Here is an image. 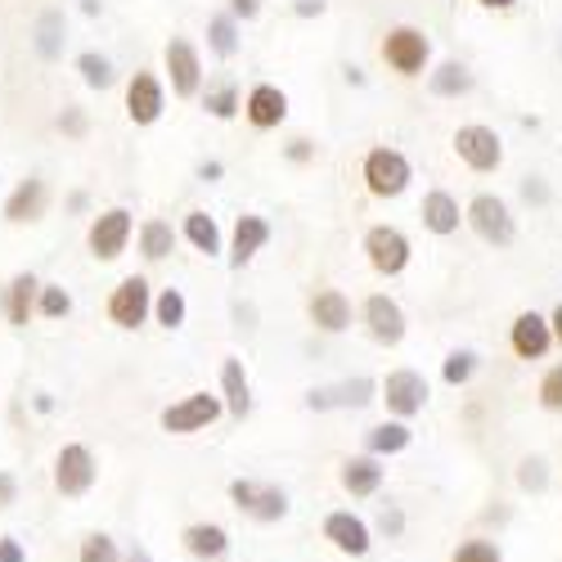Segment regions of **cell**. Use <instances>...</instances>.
I'll use <instances>...</instances> for the list:
<instances>
[{"label":"cell","mask_w":562,"mask_h":562,"mask_svg":"<svg viewBox=\"0 0 562 562\" xmlns=\"http://www.w3.org/2000/svg\"><path fill=\"white\" fill-rule=\"evenodd\" d=\"M95 482H100V459H95V450L81 446V441H68V446L55 454V491H59L64 499H81Z\"/></svg>","instance_id":"cell-1"},{"label":"cell","mask_w":562,"mask_h":562,"mask_svg":"<svg viewBox=\"0 0 562 562\" xmlns=\"http://www.w3.org/2000/svg\"><path fill=\"white\" fill-rule=\"evenodd\" d=\"M221 414H225L221 396H212V392H190L184 401L167 405V409H162V418H158V424H162V432H171V437H194V432L212 428Z\"/></svg>","instance_id":"cell-2"},{"label":"cell","mask_w":562,"mask_h":562,"mask_svg":"<svg viewBox=\"0 0 562 562\" xmlns=\"http://www.w3.org/2000/svg\"><path fill=\"white\" fill-rule=\"evenodd\" d=\"M162 64H167V81L176 100H194L203 90V55L190 36H171L162 50Z\"/></svg>","instance_id":"cell-3"},{"label":"cell","mask_w":562,"mask_h":562,"mask_svg":"<svg viewBox=\"0 0 562 562\" xmlns=\"http://www.w3.org/2000/svg\"><path fill=\"white\" fill-rule=\"evenodd\" d=\"M131 234H135V216L126 207H104L86 229V248L95 261H117L131 244Z\"/></svg>","instance_id":"cell-4"},{"label":"cell","mask_w":562,"mask_h":562,"mask_svg":"<svg viewBox=\"0 0 562 562\" xmlns=\"http://www.w3.org/2000/svg\"><path fill=\"white\" fill-rule=\"evenodd\" d=\"M154 311V284L145 274H126L122 284L109 293V319L117 329H139Z\"/></svg>","instance_id":"cell-5"},{"label":"cell","mask_w":562,"mask_h":562,"mask_svg":"<svg viewBox=\"0 0 562 562\" xmlns=\"http://www.w3.org/2000/svg\"><path fill=\"white\" fill-rule=\"evenodd\" d=\"M229 499H234V508L248 513V518H257V522H279L289 513V495L284 491L248 482V477H234L229 482Z\"/></svg>","instance_id":"cell-6"},{"label":"cell","mask_w":562,"mask_h":562,"mask_svg":"<svg viewBox=\"0 0 562 562\" xmlns=\"http://www.w3.org/2000/svg\"><path fill=\"white\" fill-rule=\"evenodd\" d=\"M162 113H167V90H162L158 72H149V68L131 72V81H126V117L135 126H154Z\"/></svg>","instance_id":"cell-7"},{"label":"cell","mask_w":562,"mask_h":562,"mask_svg":"<svg viewBox=\"0 0 562 562\" xmlns=\"http://www.w3.org/2000/svg\"><path fill=\"white\" fill-rule=\"evenodd\" d=\"M364 184H369L373 199H396V194H405V184H409V162H405V154H396V149H373V154L364 158Z\"/></svg>","instance_id":"cell-8"},{"label":"cell","mask_w":562,"mask_h":562,"mask_svg":"<svg viewBox=\"0 0 562 562\" xmlns=\"http://www.w3.org/2000/svg\"><path fill=\"white\" fill-rule=\"evenodd\" d=\"M50 180L45 176H23L14 190H10V199H5V221L10 225H36V221H45V212H50Z\"/></svg>","instance_id":"cell-9"},{"label":"cell","mask_w":562,"mask_h":562,"mask_svg":"<svg viewBox=\"0 0 562 562\" xmlns=\"http://www.w3.org/2000/svg\"><path fill=\"white\" fill-rule=\"evenodd\" d=\"M379 392H383V401H387V409H392L396 418H414L418 409L428 405V379H424V373H414V369L387 373Z\"/></svg>","instance_id":"cell-10"},{"label":"cell","mask_w":562,"mask_h":562,"mask_svg":"<svg viewBox=\"0 0 562 562\" xmlns=\"http://www.w3.org/2000/svg\"><path fill=\"white\" fill-rule=\"evenodd\" d=\"M364 252H369V266L379 274H401L409 266V239L392 225H373L364 234Z\"/></svg>","instance_id":"cell-11"},{"label":"cell","mask_w":562,"mask_h":562,"mask_svg":"<svg viewBox=\"0 0 562 562\" xmlns=\"http://www.w3.org/2000/svg\"><path fill=\"white\" fill-rule=\"evenodd\" d=\"M36 289H41V279L32 270L10 274V284L0 289V315H5L10 329H27L36 319Z\"/></svg>","instance_id":"cell-12"},{"label":"cell","mask_w":562,"mask_h":562,"mask_svg":"<svg viewBox=\"0 0 562 562\" xmlns=\"http://www.w3.org/2000/svg\"><path fill=\"white\" fill-rule=\"evenodd\" d=\"M428 36L418 32V27H396V32H387V41H383V59L401 72V77H414V72H424V64H428Z\"/></svg>","instance_id":"cell-13"},{"label":"cell","mask_w":562,"mask_h":562,"mask_svg":"<svg viewBox=\"0 0 562 562\" xmlns=\"http://www.w3.org/2000/svg\"><path fill=\"white\" fill-rule=\"evenodd\" d=\"M454 154L473 167V171H495L504 149H499V135L491 126H459L454 135Z\"/></svg>","instance_id":"cell-14"},{"label":"cell","mask_w":562,"mask_h":562,"mask_svg":"<svg viewBox=\"0 0 562 562\" xmlns=\"http://www.w3.org/2000/svg\"><path fill=\"white\" fill-rule=\"evenodd\" d=\"M468 221H473V229L482 234L486 244H495V248L513 244V216H508V207L495 194H477L473 207H468Z\"/></svg>","instance_id":"cell-15"},{"label":"cell","mask_w":562,"mask_h":562,"mask_svg":"<svg viewBox=\"0 0 562 562\" xmlns=\"http://www.w3.org/2000/svg\"><path fill=\"white\" fill-rule=\"evenodd\" d=\"M364 324H369V334L373 342H383V347H396L405 338V311L387 297V293H373L364 302Z\"/></svg>","instance_id":"cell-16"},{"label":"cell","mask_w":562,"mask_h":562,"mask_svg":"<svg viewBox=\"0 0 562 562\" xmlns=\"http://www.w3.org/2000/svg\"><path fill=\"white\" fill-rule=\"evenodd\" d=\"M270 244V221L266 216H239V221H234V239H229V266L234 270H244L261 248Z\"/></svg>","instance_id":"cell-17"},{"label":"cell","mask_w":562,"mask_h":562,"mask_svg":"<svg viewBox=\"0 0 562 562\" xmlns=\"http://www.w3.org/2000/svg\"><path fill=\"white\" fill-rule=\"evenodd\" d=\"M244 113H248V122L257 126V131H274L279 122L289 117V95L279 86H252L248 90V100H244Z\"/></svg>","instance_id":"cell-18"},{"label":"cell","mask_w":562,"mask_h":562,"mask_svg":"<svg viewBox=\"0 0 562 562\" xmlns=\"http://www.w3.org/2000/svg\"><path fill=\"white\" fill-rule=\"evenodd\" d=\"M324 540L351 558L369 553V527L356 518V513H329V518H324Z\"/></svg>","instance_id":"cell-19"},{"label":"cell","mask_w":562,"mask_h":562,"mask_svg":"<svg viewBox=\"0 0 562 562\" xmlns=\"http://www.w3.org/2000/svg\"><path fill=\"white\" fill-rule=\"evenodd\" d=\"M553 334H549V319L536 315V311H522L518 319H513V351H518L522 360H540L549 351Z\"/></svg>","instance_id":"cell-20"},{"label":"cell","mask_w":562,"mask_h":562,"mask_svg":"<svg viewBox=\"0 0 562 562\" xmlns=\"http://www.w3.org/2000/svg\"><path fill=\"white\" fill-rule=\"evenodd\" d=\"M306 311H311V319H315V329H324V334L351 329V302H347L338 289H319Z\"/></svg>","instance_id":"cell-21"},{"label":"cell","mask_w":562,"mask_h":562,"mask_svg":"<svg viewBox=\"0 0 562 562\" xmlns=\"http://www.w3.org/2000/svg\"><path fill=\"white\" fill-rule=\"evenodd\" d=\"M221 405H225L234 418H248V409H252V387H248L244 360H234V356L221 364Z\"/></svg>","instance_id":"cell-22"},{"label":"cell","mask_w":562,"mask_h":562,"mask_svg":"<svg viewBox=\"0 0 562 562\" xmlns=\"http://www.w3.org/2000/svg\"><path fill=\"white\" fill-rule=\"evenodd\" d=\"M68 27H64V14L59 10H45L41 19H36V27H32V45H36V59H45V64H55V59H64V36Z\"/></svg>","instance_id":"cell-23"},{"label":"cell","mask_w":562,"mask_h":562,"mask_svg":"<svg viewBox=\"0 0 562 562\" xmlns=\"http://www.w3.org/2000/svg\"><path fill=\"white\" fill-rule=\"evenodd\" d=\"M135 239H139V257H145V261H167L171 252H176V239H180V234L171 229V221H145V225H139V234H135Z\"/></svg>","instance_id":"cell-24"},{"label":"cell","mask_w":562,"mask_h":562,"mask_svg":"<svg viewBox=\"0 0 562 562\" xmlns=\"http://www.w3.org/2000/svg\"><path fill=\"white\" fill-rule=\"evenodd\" d=\"M180 540H184V549H190L194 558H225V549H229V536H225V527H216V522L184 527Z\"/></svg>","instance_id":"cell-25"},{"label":"cell","mask_w":562,"mask_h":562,"mask_svg":"<svg viewBox=\"0 0 562 562\" xmlns=\"http://www.w3.org/2000/svg\"><path fill=\"white\" fill-rule=\"evenodd\" d=\"M383 486V463L379 459H347L342 463V491L347 495H373Z\"/></svg>","instance_id":"cell-26"},{"label":"cell","mask_w":562,"mask_h":562,"mask_svg":"<svg viewBox=\"0 0 562 562\" xmlns=\"http://www.w3.org/2000/svg\"><path fill=\"white\" fill-rule=\"evenodd\" d=\"M180 234H184V239H190L203 257H216V252H221V225H216L207 212H184Z\"/></svg>","instance_id":"cell-27"},{"label":"cell","mask_w":562,"mask_h":562,"mask_svg":"<svg viewBox=\"0 0 562 562\" xmlns=\"http://www.w3.org/2000/svg\"><path fill=\"white\" fill-rule=\"evenodd\" d=\"M424 225H428L432 234H454V229H459V203H454L446 190H432V194L424 199Z\"/></svg>","instance_id":"cell-28"},{"label":"cell","mask_w":562,"mask_h":562,"mask_svg":"<svg viewBox=\"0 0 562 562\" xmlns=\"http://www.w3.org/2000/svg\"><path fill=\"white\" fill-rule=\"evenodd\" d=\"M207 50H212L216 59H234V50H239V19L212 14V19H207Z\"/></svg>","instance_id":"cell-29"},{"label":"cell","mask_w":562,"mask_h":562,"mask_svg":"<svg viewBox=\"0 0 562 562\" xmlns=\"http://www.w3.org/2000/svg\"><path fill=\"white\" fill-rule=\"evenodd\" d=\"M72 68L81 72V81H86L90 90H109V86L117 81V68H113V59H109V55H100V50H81Z\"/></svg>","instance_id":"cell-30"},{"label":"cell","mask_w":562,"mask_h":562,"mask_svg":"<svg viewBox=\"0 0 562 562\" xmlns=\"http://www.w3.org/2000/svg\"><path fill=\"white\" fill-rule=\"evenodd\" d=\"M373 387L369 379H356V383H347V387H338V392H311V409H329V405H369L373 401Z\"/></svg>","instance_id":"cell-31"},{"label":"cell","mask_w":562,"mask_h":562,"mask_svg":"<svg viewBox=\"0 0 562 562\" xmlns=\"http://www.w3.org/2000/svg\"><path fill=\"white\" fill-rule=\"evenodd\" d=\"M167 334H176L180 324H184V315H190V302H184V293L180 289H162L158 297H154V311H149Z\"/></svg>","instance_id":"cell-32"},{"label":"cell","mask_w":562,"mask_h":562,"mask_svg":"<svg viewBox=\"0 0 562 562\" xmlns=\"http://www.w3.org/2000/svg\"><path fill=\"white\" fill-rule=\"evenodd\" d=\"M203 109L216 117V122H229V117H239L244 100H239V86L234 81H221V86H207V95H203Z\"/></svg>","instance_id":"cell-33"},{"label":"cell","mask_w":562,"mask_h":562,"mask_svg":"<svg viewBox=\"0 0 562 562\" xmlns=\"http://www.w3.org/2000/svg\"><path fill=\"white\" fill-rule=\"evenodd\" d=\"M36 315L41 319H68L72 315V293L64 289V284H41L36 289Z\"/></svg>","instance_id":"cell-34"},{"label":"cell","mask_w":562,"mask_h":562,"mask_svg":"<svg viewBox=\"0 0 562 562\" xmlns=\"http://www.w3.org/2000/svg\"><path fill=\"white\" fill-rule=\"evenodd\" d=\"M364 441H369L373 454H396V450L409 446V428H405V418H392V424H379V428H373Z\"/></svg>","instance_id":"cell-35"},{"label":"cell","mask_w":562,"mask_h":562,"mask_svg":"<svg viewBox=\"0 0 562 562\" xmlns=\"http://www.w3.org/2000/svg\"><path fill=\"white\" fill-rule=\"evenodd\" d=\"M77 562H122V549L109 531H90L77 549Z\"/></svg>","instance_id":"cell-36"},{"label":"cell","mask_w":562,"mask_h":562,"mask_svg":"<svg viewBox=\"0 0 562 562\" xmlns=\"http://www.w3.org/2000/svg\"><path fill=\"white\" fill-rule=\"evenodd\" d=\"M432 90L450 100V95H463V90H473V77H468L463 64H441V68L432 72Z\"/></svg>","instance_id":"cell-37"},{"label":"cell","mask_w":562,"mask_h":562,"mask_svg":"<svg viewBox=\"0 0 562 562\" xmlns=\"http://www.w3.org/2000/svg\"><path fill=\"white\" fill-rule=\"evenodd\" d=\"M473 369H477V356H473V351H454V356L446 360V383H450V387L468 383V379H473Z\"/></svg>","instance_id":"cell-38"},{"label":"cell","mask_w":562,"mask_h":562,"mask_svg":"<svg viewBox=\"0 0 562 562\" xmlns=\"http://www.w3.org/2000/svg\"><path fill=\"white\" fill-rule=\"evenodd\" d=\"M450 562H499V549H495L491 540H468V544L454 549Z\"/></svg>","instance_id":"cell-39"},{"label":"cell","mask_w":562,"mask_h":562,"mask_svg":"<svg viewBox=\"0 0 562 562\" xmlns=\"http://www.w3.org/2000/svg\"><path fill=\"white\" fill-rule=\"evenodd\" d=\"M59 131H64L68 139H86V131H90V117H86V109L68 104V109L59 113Z\"/></svg>","instance_id":"cell-40"},{"label":"cell","mask_w":562,"mask_h":562,"mask_svg":"<svg viewBox=\"0 0 562 562\" xmlns=\"http://www.w3.org/2000/svg\"><path fill=\"white\" fill-rule=\"evenodd\" d=\"M540 405L544 409H562V364L549 369L544 379H540Z\"/></svg>","instance_id":"cell-41"},{"label":"cell","mask_w":562,"mask_h":562,"mask_svg":"<svg viewBox=\"0 0 562 562\" xmlns=\"http://www.w3.org/2000/svg\"><path fill=\"white\" fill-rule=\"evenodd\" d=\"M19 504V477L14 473H5V468H0V513L5 508H14Z\"/></svg>","instance_id":"cell-42"},{"label":"cell","mask_w":562,"mask_h":562,"mask_svg":"<svg viewBox=\"0 0 562 562\" xmlns=\"http://www.w3.org/2000/svg\"><path fill=\"white\" fill-rule=\"evenodd\" d=\"M261 5H266V0H229V19H244V23H252V19L261 14Z\"/></svg>","instance_id":"cell-43"},{"label":"cell","mask_w":562,"mask_h":562,"mask_svg":"<svg viewBox=\"0 0 562 562\" xmlns=\"http://www.w3.org/2000/svg\"><path fill=\"white\" fill-rule=\"evenodd\" d=\"M0 562H27V549L14 536H0Z\"/></svg>","instance_id":"cell-44"},{"label":"cell","mask_w":562,"mask_h":562,"mask_svg":"<svg viewBox=\"0 0 562 562\" xmlns=\"http://www.w3.org/2000/svg\"><path fill=\"white\" fill-rule=\"evenodd\" d=\"M540 468H544L540 459H527V463H522V486H544V473H540Z\"/></svg>","instance_id":"cell-45"},{"label":"cell","mask_w":562,"mask_h":562,"mask_svg":"<svg viewBox=\"0 0 562 562\" xmlns=\"http://www.w3.org/2000/svg\"><path fill=\"white\" fill-rule=\"evenodd\" d=\"M86 207H90V194H86V190H72V194H68V212H72V216H81Z\"/></svg>","instance_id":"cell-46"},{"label":"cell","mask_w":562,"mask_h":562,"mask_svg":"<svg viewBox=\"0 0 562 562\" xmlns=\"http://www.w3.org/2000/svg\"><path fill=\"white\" fill-rule=\"evenodd\" d=\"M289 158H293V162H306V158H311V139H293V145H289Z\"/></svg>","instance_id":"cell-47"},{"label":"cell","mask_w":562,"mask_h":562,"mask_svg":"<svg viewBox=\"0 0 562 562\" xmlns=\"http://www.w3.org/2000/svg\"><path fill=\"white\" fill-rule=\"evenodd\" d=\"M221 176H225V167H221V162H199V180H207V184H212V180H221Z\"/></svg>","instance_id":"cell-48"},{"label":"cell","mask_w":562,"mask_h":562,"mask_svg":"<svg viewBox=\"0 0 562 562\" xmlns=\"http://www.w3.org/2000/svg\"><path fill=\"white\" fill-rule=\"evenodd\" d=\"M297 14L311 19V14H324V0H297Z\"/></svg>","instance_id":"cell-49"},{"label":"cell","mask_w":562,"mask_h":562,"mask_svg":"<svg viewBox=\"0 0 562 562\" xmlns=\"http://www.w3.org/2000/svg\"><path fill=\"white\" fill-rule=\"evenodd\" d=\"M122 562H154V553H149L145 544H135V549H131V553H126Z\"/></svg>","instance_id":"cell-50"},{"label":"cell","mask_w":562,"mask_h":562,"mask_svg":"<svg viewBox=\"0 0 562 562\" xmlns=\"http://www.w3.org/2000/svg\"><path fill=\"white\" fill-rule=\"evenodd\" d=\"M81 14H86V19H95V14H104V0H81Z\"/></svg>","instance_id":"cell-51"},{"label":"cell","mask_w":562,"mask_h":562,"mask_svg":"<svg viewBox=\"0 0 562 562\" xmlns=\"http://www.w3.org/2000/svg\"><path fill=\"white\" fill-rule=\"evenodd\" d=\"M549 334L562 342V306H558V311H553V319H549Z\"/></svg>","instance_id":"cell-52"},{"label":"cell","mask_w":562,"mask_h":562,"mask_svg":"<svg viewBox=\"0 0 562 562\" xmlns=\"http://www.w3.org/2000/svg\"><path fill=\"white\" fill-rule=\"evenodd\" d=\"M36 409H41V414H50V409H55V401L45 396V392H36Z\"/></svg>","instance_id":"cell-53"},{"label":"cell","mask_w":562,"mask_h":562,"mask_svg":"<svg viewBox=\"0 0 562 562\" xmlns=\"http://www.w3.org/2000/svg\"><path fill=\"white\" fill-rule=\"evenodd\" d=\"M482 5H486V10H508L513 0H482Z\"/></svg>","instance_id":"cell-54"}]
</instances>
